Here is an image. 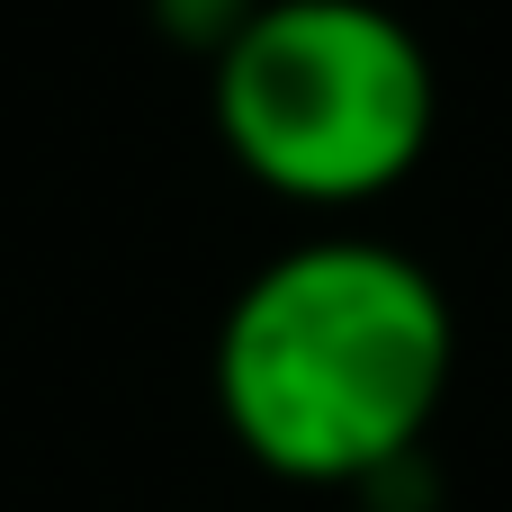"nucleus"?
Returning <instances> with one entry per match:
<instances>
[{
  "label": "nucleus",
  "mask_w": 512,
  "mask_h": 512,
  "mask_svg": "<svg viewBox=\"0 0 512 512\" xmlns=\"http://www.w3.org/2000/svg\"><path fill=\"white\" fill-rule=\"evenodd\" d=\"M459 378L441 279L378 234H315L261 261L216 324V414L234 450L288 486L360 495L414 459Z\"/></svg>",
  "instance_id": "1"
},
{
  "label": "nucleus",
  "mask_w": 512,
  "mask_h": 512,
  "mask_svg": "<svg viewBox=\"0 0 512 512\" xmlns=\"http://www.w3.org/2000/svg\"><path fill=\"white\" fill-rule=\"evenodd\" d=\"M207 108L243 180L288 207L405 189L441 126V72L387 0H261L207 63Z\"/></svg>",
  "instance_id": "2"
},
{
  "label": "nucleus",
  "mask_w": 512,
  "mask_h": 512,
  "mask_svg": "<svg viewBox=\"0 0 512 512\" xmlns=\"http://www.w3.org/2000/svg\"><path fill=\"white\" fill-rule=\"evenodd\" d=\"M252 9H261V0H153V27H162L180 54H207V63H216V54L252 27Z\"/></svg>",
  "instance_id": "3"
}]
</instances>
